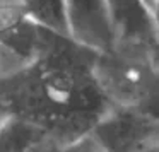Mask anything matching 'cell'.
<instances>
[{"label": "cell", "instance_id": "3", "mask_svg": "<svg viewBox=\"0 0 159 152\" xmlns=\"http://www.w3.org/2000/svg\"><path fill=\"white\" fill-rule=\"evenodd\" d=\"M113 45H134L157 50V14L144 0H104Z\"/></svg>", "mask_w": 159, "mask_h": 152}, {"label": "cell", "instance_id": "4", "mask_svg": "<svg viewBox=\"0 0 159 152\" xmlns=\"http://www.w3.org/2000/svg\"><path fill=\"white\" fill-rule=\"evenodd\" d=\"M67 36L94 51L113 45L104 0H62Z\"/></svg>", "mask_w": 159, "mask_h": 152}, {"label": "cell", "instance_id": "11", "mask_svg": "<svg viewBox=\"0 0 159 152\" xmlns=\"http://www.w3.org/2000/svg\"><path fill=\"white\" fill-rule=\"evenodd\" d=\"M0 2H11V0H0Z\"/></svg>", "mask_w": 159, "mask_h": 152}, {"label": "cell", "instance_id": "7", "mask_svg": "<svg viewBox=\"0 0 159 152\" xmlns=\"http://www.w3.org/2000/svg\"><path fill=\"white\" fill-rule=\"evenodd\" d=\"M26 17H29L28 9L22 5L21 0H11V2H0V34L14 29Z\"/></svg>", "mask_w": 159, "mask_h": 152}, {"label": "cell", "instance_id": "5", "mask_svg": "<svg viewBox=\"0 0 159 152\" xmlns=\"http://www.w3.org/2000/svg\"><path fill=\"white\" fill-rule=\"evenodd\" d=\"M21 2L28 9L29 16L39 24L67 34L62 0H21Z\"/></svg>", "mask_w": 159, "mask_h": 152}, {"label": "cell", "instance_id": "2", "mask_svg": "<svg viewBox=\"0 0 159 152\" xmlns=\"http://www.w3.org/2000/svg\"><path fill=\"white\" fill-rule=\"evenodd\" d=\"M89 135L103 152H147L157 149V114L111 106Z\"/></svg>", "mask_w": 159, "mask_h": 152}, {"label": "cell", "instance_id": "8", "mask_svg": "<svg viewBox=\"0 0 159 152\" xmlns=\"http://www.w3.org/2000/svg\"><path fill=\"white\" fill-rule=\"evenodd\" d=\"M144 2L149 5V9H151L152 12H156V14H157V11H159V7H157V5H159V0H144Z\"/></svg>", "mask_w": 159, "mask_h": 152}, {"label": "cell", "instance_id": "10", "mask_svg": "<svg viewBox=\"0 0 159 152\" xmlns=\"http://www.w3.org/2000/svg\"><path fill=\"white\" fill-rule=\"evenodd\" d=\"M147 152H157V149H151V150H147Z\"/></svg>", "mask_w": 159, "mask_h": 152}, {"label": "cell", "instance_id": "6", "mask_svg": "<svg viewBox=\"0 0 159 152\" xmlns=\"http://www.w3.org/2000/svg\"><path fill=\"white\" fill-rule=\"evenodd\" d=\"M26 152H103L98 144L93 140L91 135H86L84 138L77 142H72V144H67V145H60L57 142L50 140L48 137H43L38 144H34L29 150Z\"/></svg>", "mask_w": 159, "mask_h": 152}, {"label": "cell", "instance_id": "1", "mask_svg": "<svg viewBox=\"0 0 159 152\" xmlns=\"http://www.w3.org/2000/svg\"><path fill=\"white\" fill-rule=\"evenodd\" d=\"M91 74L110 106L157 114V50L111 45L96 53Z\"/></svg>", "mask_w": 159, "mask_h": 152}, {"label": "cell", "instance_id": "12", "mask_svg": "<svg viewBox=\"0 0 159 152\" xmlns=\"http://www.w3.org/2000/svg\"><path fill=\"white\" fill-rule=\"evenodd\" d=\"M0 152H2V147H0Z\"/></svg>", "mask_w": 159, "mask_h": 152}, {"label": "cell", "instance_id": "9", "mask_svg": "<svg viewBox=\"0 0 159 152\" xmlns=\"http://www.w3.org/2000/svg\"><path fill=\"white\" fill-rule=\"evenodd\" d=\"M7 118V113H5V110H4V106H2V103H0V125H2V121Z\"/></svg>", "mask_w": 159, "mask_h": 152}]
</instances>
